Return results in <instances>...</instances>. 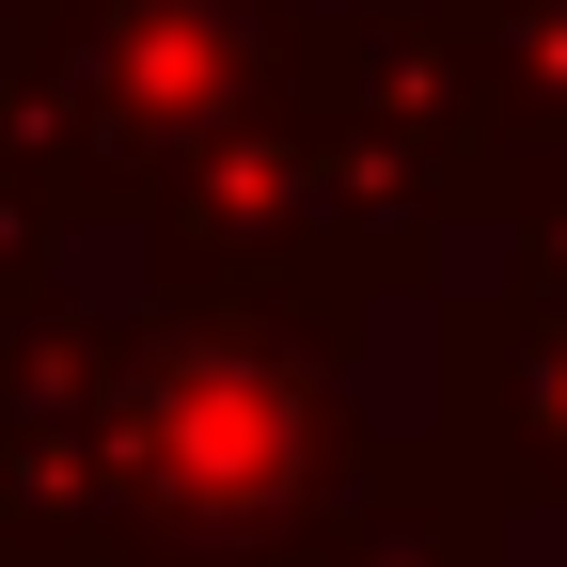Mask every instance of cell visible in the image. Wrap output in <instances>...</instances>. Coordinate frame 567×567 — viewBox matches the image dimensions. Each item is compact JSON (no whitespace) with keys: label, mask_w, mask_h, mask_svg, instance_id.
Masks as SVG:
<instances>
[{"label":"cell","mask_w":567,"mask_h":567,"mask_svg":"<svg viewBox=\"0 0 567 567\" xmlns=\"http://www.w3.org/2000/svg\"><path fill=\"white\" fill-rule=\"evenodd\" d=\"M142 221V284L158 300H205V316H252L316 363H363V331L394 300H425L442 268V189L379 142H347L331 111L268 95L252 126H221L189 174H158L126 205Z\"/></svg>","instance_id":"1"},{"label":"cell","mask_w":567,"mask_h":567,"mask_svg":"<svg viewBox=\"0 0 567 567\" xmlns=\"http://www.w3.org/2000/svg\"><path fill=\"white\" fill-rule=\"evenodd\" d=\"M347 457H363L347 363H316L252 316L158 300V284L111 316V536L252 567Z\"/></svg>","instance_id":"2"},{"label":"cell","mask_w":567,"mask_h":567,"mask_svg":"<svg viewBox=\"0 0 567 567\" xmlns=\"http://www.w3.org/2000/svg\"><path fill=\"white\" fill-rule=\"evenodd\" d=\"M284 32H300V0H17V111L48 205L80 221V205H126L189 174L221 126H252L284 95Z\"/></svg>","instance_id":"3"},{"label":"cell","mask_w":567,"mask_h":567,"mask_svg":"<svg viewBox=\"0 0 567 567\" xmlns=\"http://www.w3.org/2000/svg\"><path fill=\"white\" fill-rule=\"evenodd\" d=\"M425 410L442 442L505 488V505H567V268H488L425 316Z\"/></svg>","instance_id":"4"},{"label":"cell","mask_w":567,"mask_h":567,"mask_svg":"<svg viewBox=\"0 0 567 567\" xmlns=\"http://www.w3.org/2000/svg\"><path fill=\"white\" fill-rule=\"evenodd\" d=\"M505 536H520V505L442 442V425H410V442L363 425V457H347L252 567H505Z\"/></svg>","instance_id":"5"},{"label":"cell","mask_w":567,"mask_h":567,"mask_svg":"<svg viewBox=\"0 0 567 567\" xmlns=\"http://www.w3.org/2000/svg\"><path fill=\"white\" fill-rule=\"evenodd\" d=\"M48 284H63V205H48V174H32L17 111H0V316L48 300Z\"/></svg>","instance_id":"6"},{"label":"cell","mask_w":567,"mask_h":567,"mask_svg":"<svg viewBox=\"0 0 567 567\" xmlns=\"http://www.w3.org/2000/svg\"><path fill=\"white\" fill-rule=\"evenodd\" d=\"M48 567H205V551H142V536H95V551H48Z\"/></svg>","instance_id":"7"}]
</instances>
